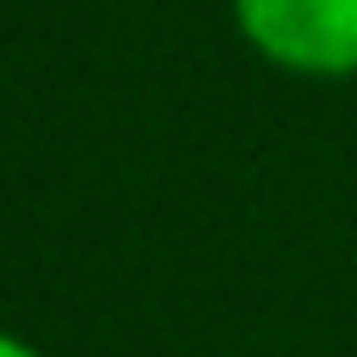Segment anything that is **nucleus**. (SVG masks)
<instances>
[{
    "mask_svg": "<svg viewBox=\"0 0 357 357\" xmlns=\"http://www.w3.org/2000/svg\"><path fill=\"white\" fill-rule=\"evenodd\" d=\"M0 357H39L28 340H17V335H0Z\"/></svg>",
    "mask_w": 357,
    "mask_h": 357,
    "instance_id": "f03ea898",
    "label": "nucleus"
},
{
    "mask_svg": "<svg viewBox=\"0 0 357 357\" xmlns=\"http://www.w3.org/2000/svg\"><path fill=\"white\" fill-rule=\"evenodd\" d=\"M240 33L307 78L357 73V0H234Z\"/></svg>",
    "mask_w": 357,
    "mask_h": 357,
    "instance_id": "f257e3e1",
    "label": "nucleus"
}]
</instances>
